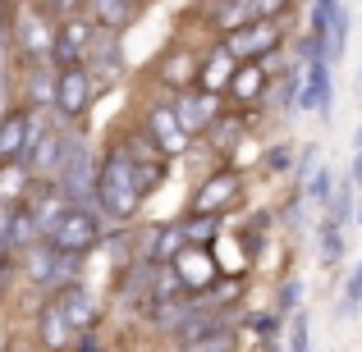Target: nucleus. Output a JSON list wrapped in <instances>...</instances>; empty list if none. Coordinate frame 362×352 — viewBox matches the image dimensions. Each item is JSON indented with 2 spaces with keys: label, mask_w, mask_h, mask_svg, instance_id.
Wrapping results in <instances>:
<instances>
[{
  "label": "nucleus",
  "mask_w": 362,
  "mask_h": 352,
  "mask_svg": "<svg viewBox=\"0 0 362 352\" xmlns=\"http://www.w3.org/2000/svg\"><path fill=\"white\" fill-rule=\"evenodd\" d=\"M138 178H133V156L129 147H110L97 169V202L110 220H129L138 211Z\"/></svg>",
  "instance_id": "obj_1"
},
{
  "label": "nucleus",
  "mask_w": 362,
  "mask_h": 352,
  "mask_svg": "<svg viewBox=\"0 0 362 352\" xmlns=\"http://www.w3.org/2000/svg\"><path fill=\"white\" fill-rule=\"evenodd\" d=\"M55 178H60V193L74 197V202H88V197L97 193V165H92V151H88L83 138H64Z\"/></svg>",
  "instance_id": "obj_2"
},
{
  "label": "nucleus",
  "mask_w": 362,
  "mask_h": 352,
  "mask_svg": "<svg viewBox=\"0 0 362 352\" xmlns=\"http://www.w3.org/2000/svg\"><path fill=\"white\" fill-rule=\"evenodd\" d=\"M97 215L88 211V206H64L60 215L51 220V229H46V243L55 247V252H69V256H83L92 243H97Z\"/></svg>",
  "instance_id": "obj_3"
},
{
  "label": "nucleus",
  "mask_w": 362,
  "mask_h": 352,
  "mask_svg": "<svg viewBox=\"0 0 362 352\" xmlns=\"http://www.w3.org/2000/svg\"><path fill=\"white\" fill-rule=\"evenodd\" d=\"M211 18L221 32H234L243 23H257V18H275L289 9V0H211Z\"/></svg>",
  "instance_id": "obj_4"
},
{
  "label": "nucleus",
  "mask_w": 362,
  "mask_h": 352,
  "mask_svg": "<svg viewBox=\"0 0 362 352\" xmlns=\"http://www.w3.org/2000/svg\"><path fill=\"white\" fill-rule=\"evenodd\" d=\"M275 46H280V23L275 18H257V23L225 32V55H239V60H257V55L275 51Z\"/></svg>",
  "instance_id": "obj_5"
},
{
  "label": "nucleus",
  "mask_w": 362,
  "mask_h": 352,
  "mask_svg": "<svg viewBox=\"0 0 362 352\" xmlns=\"http://www.w3.org/2000/svg\"><path fill=\"white\" fill-rule=\"evenodd\" d=\"M14 32H18V46H23V55L33 64H46L51 60V51H55V28L46 23V14L42 9H18V23H14Z\"/></svg>",
  "instance_id": "obj_6"
},
{
  "label": "nucleus",
  "mask_w": 362,
  "mask_h": 352,
  "mask_svg": "<svg viewBox=\"0 0 362 352\" xmlns=\"http://www.w3.org/2000/svg\"><path fill=\"white\" fill-rule=\"evenodd\" d=\"M88 101H92V73L78 69V64H64V69L55 73V110H60V119L83 115Z\"/></svg>",
  "instance_id": "obj_7"
},
{
  "label": "nucleus",
  "mask_w": 362,
  "mask_h": 352,
  "mask_svg": "<svg viewBox=\"0 0 362 352\" xmlns=\"http://www.w3.org/2000/svg\"><path fill=\"white\" fill-rule=\"evenodd\" d=\"M147 133L151 142H156V151H170V156H179V151H188V123L175 115V106H156L147 115Z\"/></svg>",
  "instance_id": "obj_8"
},
{
  "label": "nucleus",
  "mask_w": 362,
  "mask_h": 352,
  "mask_svg": "<svg viewBox=\"0 0 362 352\" xmlns=\"http://www.w3.org/2000/svg\"><path fill=\"white\" fill-rule=\"evenodd\" d=\"M298 106H303V110H321V119L330 115V106H335L330 60H312V64H308V83H303V92H298Z\"/></svg>",
  "instance_id": "obj_9"
},
{
  "label": "nucleus",
  "mask_w": 362,
  "mask_h": 352,
  "mask_svg": "<svg viewBox=\"0 0 362 352\" xmlns=\"http://www.w3.org/2000/svg\"><path fill=\"white\" fill-rule=\"evenodd\" d=\"M175 270H179V279H184V289H211V284H216V261H211V247L188 243L184 252L175 256Z\"/></svg>",
  "instance_id": "obj_10"
},
{
  "label": "nucleus",
  "mask_w": 362,
  "mask_h": 352,
  "mask_svg": "<svg viewBox=\"0 0 362 352\" xmlns=\"http://www.w3.org/2000/svg\"><path fill=\"white\" fill-rule=\"evenodd\" d=\"M88 42H92V23H83V18H64V28H55V51L51 60L64 64H78L83 55H88Z\"/></svg>",
  "instance_id": "obj_11"
},
{
  "label": "nucleus",
  "mask_w": 362,
  "mask_h": 352,
  "mask_svg": "<svg viewBox=\"0 0 362 352\" xmlns=\"http://www.w3.org/2000/svg\"><path fill=\"white\" fill-rule=\"evenodd\" d=\"M88 51H92V73H97L101 83H110L119 73V46H115V28H106V32H97L92 28V42H88Z\"/></svg>",
  "instance_id": "obj_12"
},
{
  "label": "nucleus",
  "mask_w": 362,
  "mask_h": 352,
  "mask_svg": "<svg viewBox=\"0 0 362 352\" xmlns=\"http://www.w3.org/2000/svg\"><path fill=\"white\" fill-rule=\"evenodd\" d=\"M55 307L64 311V320H69L74 329H88L92 320H97V302H92V293H83L78 284H64L60 298H55Z\"/></svg>",
  "instance_id": "obj_13"
},
{
  "label": "nucleus",
  "mask_w": 362,
  "mask_h": 352,
  "mask_svg": "<svg viewBox=\"0 0 362 352\" xmlns=\"http://www.w3.org/2000/svg\"><path fill=\"white\" fill-rule=\"evenodd\" d=\"M234 197H239V174H230V169H225V174L211 178V183H202V193H197L193 211H211V215H216V211H225Z\"/></svg>",
  "instance_id": "obj_14"
},
{
  "label": "nucleus",
  "mask_w": 362,
  "mask_h": 352,
  "mask_svg": "<svg viewBox=\"0 0 362 352\" xmlns=\"http://www.w3.org/2000/svg\"><path fill=\"white\" fill-rule=\"evenodd\" d=\"M175 115L188 123V133H197V128H206V123L216 119V101L211 97H179L175 101Z\"/></svg>",
  "instance_id": "obj_15"
},
{
  "label": "nucleus",
  "mask_w": 362,
  "mask_h": 352,
  "mask_svg": "<svg viewBox=\"0 0 362 352\" xmlns=\"http://www.w3.org/2000/svg\"><path fill=\"white\" fill-rule=\"evenodd\" d=\"M23 138H28V115L14 110V115L0 119V160H14L23 151Z\"/></svg>",
  "instance_id": "obj_16"
},
{
  "label": "nucleus",
  "mask_w": 362,
  "mask_h": 352,
  "mask_svg": "<svg viewBox=\"0 0 362 352\" xmlns=\"http://www.w3.org/2000/svg\"><path fill=\"white\" fill-rule=\"evenodd\" d=\"M184 247H188V243H184V229H179V224H165V229L151 233V252H147V261L165 265V261H175Z\"/></svg>",
  "instance_id": "obj_17"
},
{
  "label": "nucleus",
  "mask_w": 362,
  "mask_h": 352,
  "mask_svg": "<svg viewBox=\"0 0 362 352\" xmlns=\"http://www.w3.org/2000/svg\"><path fill=\"white\" fill-rule=\"evenodd\" d=\"M317 256H321V265H339V256H344V224H335V220H326L317 229Z\"/></svg>",
  "instance_id": "obj_18"
},
{
  "label": "nucleus",
  "mask_w": 362,
  "mask_h": 352,
  "mask_svg": "<svg viewBox=\"0 0 362 352\" xmlns=\"http://www.w3.org/2000/svg\"><path fill=\"white\" fill-rule=\"evenodd\" d=\"M349 23H354V18H349L344 5L330 9V28H326V51H330V60H339V55H344V46H349Z\"/></svg>",
  "instance_id": "obj_19"
},
{
  "label": "nucleus",
  "mask_w": 362,
  "mask_h": 352,
  "mask_svg": "<svg viewBox=\"0 0 362 352\" xmlns=\"http://www.w3.org/2000/svg\"><path fill=\"white\" fill-rule=\"evenodd\" d=\"M69 334H74V325L64 320V311L51 302V307L42 311V339H46L51 348H64V344H69Z\"/></svg>",
  "instance_id": "obj_20"
},
{
  "label": "nucleus",
  "mask_w": 362,
  "mask_h": 352,
  "mask_svg": "<svg viewBox=\"0 0 362 352\" xmlns=\"http://www.w3.org/2000/svg\"><path fill=\"white\" fill-rule=\"evenodd\" d=\"M179 229H184V243L206 247V243L216 238V229H221V224H216V215H211V211H193V220H184Z\"/></svg>",
  "instance_id": "obj_21"
},
{
  "label": "nucleus",
  "mask_w": 362,
  "mask_h": 352,
  "mask_svg": "<svg viewBox=\"0 0 362 352\" xmlns=\"http://www.w3.org/2000/svg\"><path fill=\"white\" fill-rule=\"evenodd\" d=\"M262 83H266V73L257 69V64H247V69H239V73L230 78V92H234L239 101H247V97H257V92H262Z\"/></svg>",
  "instance_id": "obj_22"
},
{
  "label": "nucleus",
  "mask_w": 362,
  "mask_h": 352,
  "mask_svg": "<svg viewBox=\"0 0 362 352\" xmlns=\"http://www.w3.org/2000/svg\"><path fill=\"white\" fill-rule=\"evenodd\" d=\"M234 348V334L230 329H216V334H206V339H188L179 352H230Z\"/></svg>",
  "instance_id": "obj_23"
},
{
  "label": "nucleus",
  "mask_w": 362,
  "mask_h": 352,
  "mask_svg": "<svg viewBox=\"0 0 362 352\" xmlns=\"http://www.w3.org/2000/svg\"><path fill=\"white\" fill-rule=\"evenodd\" d=\"M330 193H335V178H330V169H326V165L312 169V174H308V197L326 206V202H330Z\"/></svg>",
  "instance_id": "obj_24"
},
{
  "label": "nucleus",
  "mask_w": 362,
  "mask_h": 352,
  "mask_svg": "<svg viewBox=\"0 0 362 352\" xmlns=\"http://www.w3.org/2000/svg\"><path fill=\"white\" fill-rule=\"evenodd\" d=\"M289 352H312V325L303 311H293V320H289Z\"/></svg>",
  "instance_id": "obj_25"
},
{
  "label": "nucleus",
  "mask_w": 362,
  "mask_h": 352,
  "mask_svg": "<svg viewBox=\"0 0 362 352\" xmlns=\"http://www.w3.org/2000/svg\"><path fill=\"white\" fill-rule=\"evenodd\" d=\"M243 133V119H211V142L216 147H234Z\"/></svg>",
  "instance_id": "obj_26"
},
{
  "label": "nucleus",
  "mask_w": 362,
  "mask_h": 352,
  "mask_svg": "<svg viewBox=\"0 0 362 352\" xmlns=\"http://www.w3.org/2000/svg\"><path fill=\"white\" fill-rule=\"evenodd\" d=\"M18 188H28V165L18 169V165H9L5 174H0V197H14Z\"/></svg>",
  "instance_id": "obj_27"
},
{
  "label": "nucleus",
  "mask_w": 362,
  "mask_h": 352,
  "mask_svg": "<svg viewBox=\"0 0 362 352\" xmlns=\"http://www.w3.org/2000/svg\"><path fill=\"white\" fill-rule=\"evenodd\" d=\"M330 220H335V224H344L349 220V215H354V197H349V188H344V193H330Z\"/></svg>",
  "instance_id": "obj_28"
},
{
  "label": "nucleus",
  "mask_w": 362,
  "mask_h": 352,
  "mask_svg": "<svg viewBox=\"0 0 362 352\" xmlns=\"http://www.w3.org/2000/svg\"><path fill=\"white\" fill-rule=\"evenodd\" d=\"M266 165H271V169H289V151H284V147L266 151Z\"/></svg>",
  "instance_id": "obj_29"
},
{
  "label": "nucleus",
  "mask_w": 362,
  "mask_h": 352,
  "mask_svg": "<svg viewBox=\"0 0 362 352\" xmlns=\"http://www.w3.org/2000/svg\"><path fill=\"white\" fill-rule=\"evenodd\" d=\"M280 298H284V307H298V298H303V284H284V293H280Z\"/></svg>",
  "instance_id": "obj_30"
},
{
  "label": "nucleus",
  "mask_w": 362,
  "mask_h": 352,
  "mask_svg": "<svg viewBox=\"0 0 362 352\" xmlns=\"http://www.w3.org/2000/svg\"><path fill=\"white\" fill-rule=\"evenodd\" d=\"M344 298L362 302V265H358V274H354V279H349V293H344Z\"/></svg>",
  "instance_id": "obj_31"
},
{
  "label": "nucleus",
  "mask_w": 362,
  "mask_h": 352,
  "mask_svg": "<svg viewBox=\"0 0 362 352\" xmlns=\"http://www.w3.org/2000/svg\"><path fill=\"white\" fill-rule=\"evenodd\" d=\"M5 55H9V28H5V14H0V64H5Z\"/></svg>",
  "instance_id": "obj_32"
},
{
  "label": "nucleus",
  "mask_w": 362,
  "mask_h": 352,
  "mask_svg": "<svg viewBox=\"0 0 362 352\" xmlns=\"http://www.w3.org/2000/svg\"><path fill=\"white\" fill-rule=\"evenodd\" d=\"M349 178H354V183H362V147L354 151V169H349Z\"/></svg>",
  "instance_id": "obj_33"
},
{
  "label": "nucleus",
  "mask_w": 362,
  "mask_h": 352,
  "mask_svg": "<svg viewBox=\"0 0 362 352\" xmlns=\"http://www.w3.org/2000/svg\"><path fill=\"white\" fill-rule=\"evenodd\" d=\"M0 119H5V78H0Z\"/></svg>",
  "instance_id": "obj_34"
},
{
  "label": "nucleus",
  "mask_w": 362,
  "mask_h": 352,
  "mask_svg": "<svg viewBox=\"0 0 362 352\" xmlns=\"http://www.w3.org/2000/svg\"><path fill=\"white\" fill-rule=\"evenodd\" d=\"M83 352H97V344H83Z\"/></svg>",
  "instance_id": "obj_35"
},
{
  "label": "nucleus",
  "mask_w": 362,
  "mask_h": 352,
  "mask_svg": "<svg viewBox=\"0 0 362 352\" xmlns=\"http://www.w3.org/2000/svg\"><path fill=\"white\" fill-rule=\"evenodd\" d=\"M358 147H362V138H358Z\"/></svg>",
  "instance_id": "obj_36"
},
{
  "label": "nucleus",
  "mask_w": 362,
  "mask_h": 352,
  "mask_svg": "<svg viewBox=\"0 0 362 352\" xmlns=\"http://www.w3.org/2000/svg\"><path fill=\"white\" fill-rule=\"evenodd\" d=\"M129 5H133V0H129Z\"/></svg>",
  "instance_id": "obj_37"
}]
</instances>
